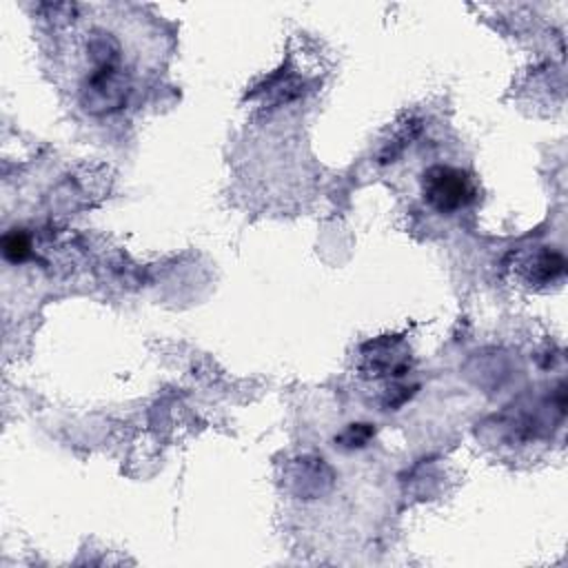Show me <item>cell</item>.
<instances>
[{"label": "cell", "instance_id": "obj_1", "mask_svg": "<svg viewBox=\"0 0 568 568\" xmlns=\"http://www.w3.org/2000/svg\"><path fill=\"white\" fill-rule=\"evenodd\" d=\"M53 40V73L69 104L89 118L124 111L155 75L162 36L115 4L78 7Z\"/></svg>", "mask_w": 568, "mask_h": 568}, {"label": "cell", "instance_id": "obj_2", "mask_svg": "<svg viewBox=\"0 0 568 568\" xmlns=\"http://www.w3.org/2000/svg\"><path fill=\"white\" fill-rule=\"evenodd\" d=\"M419 189L424 204L442 215L466 209L477 195L473 178L464 169L442 162L424 169Z\"/></svg>", "mask_w": 568, "mask_h": 568}, {"label": "cell", "instance_id": "obj_3", "mask_svg": "<svg viewBox=\"0 0 568 568\" xmlns=\"http://www.w3.org/2000/svg\"><path fill=\"white\" fill-rule=\"evenodd\" d=\"M2 253L9 262H22L29 255V242L22 233H7L2 240Z\"/></svg>", "mask_w": 568, "mask_h": 568}]
</instances>
